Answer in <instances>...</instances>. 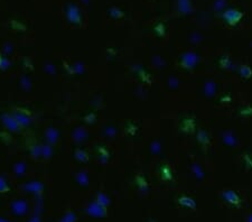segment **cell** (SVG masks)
Instances as JSON below:
<instances>
[{
    "mask_svg": "<svg viewBox=\"0 0 252 222\" xmlns=\"http://www.w3.org/2000/svg\"><path fill=\"white\" fill-rule=\"evenodd\" d=\"M226 197L227 199H229V201H230V202H232V203H233V202H234V201L233 200H236V196H235V195H233V194H227L226 195Z\"/></svg>",
    "mask_w": 252,
    "mask_h": 222,
    "instance_id": "obj_1",
    "label": "cell"
}]
</instances>
